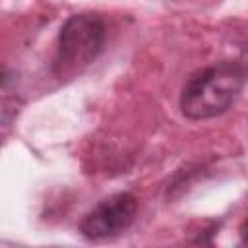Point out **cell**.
<instances>
[{
    "instance_id": "6da1fadb",
    "label": "cell",
    "mask_w": 248,
    "mask_h": 248,
    "mask_svg": "<svg viewBox=\"0 0 248 248\" xmlns=\"http://www.w3.org/2000/svg\"><path fill=\"white\" fill-rule=\"evenodd\" d=\"M244 66L236 60H223L207 66L184 83L180 110L190 120H207L227 112L244 87Z\"/></svg>"
},
{
    "instance_id": "7a4b0ae2",
    "label": "cell",
    "mask_w": 248,
    "mask_h": 248,
    "mask_svg": "<svg viewBox=\"0 0 248 248\" xmlns=\"http://www.w3.org/2000/svg\"><path fill=\"white\" fill-rule=\"evenodd\" d=\"M107 39V27L97 14L70 16L58 33L56 70L70 74L89 66L103 50Z\"/></svg>"
},
{
    "instance_id": "3957f363",
    "label": "cell",
    "mask_w": 248,
    "mask_h": 248,
    "mask_svg": "<svg viewBox=\"0 0 248 248\" xmlns=\"http://www.w3.org/2000/svg\"><path fill=\"white\" fill-rule=\"evenodd\" d=\"M138 200L130 192H118L101 200L93 209H89L81 223L79 232L87 240H107L122 234L136 219Z\"/></svg>"
},
{
    "instance_id": "277c9868",
    "label": "cell",
    "mask_w": 248,
    "mask_h": 248,
    "mask_svg": "<svg viewBox=\"0 0 248 248\" xmlns=\"http://www.w3.org/2000/svg\"><path fill=\"white\" fill-rule=\"evenodd\" d=\"M23 107L19 76L12 68H0V126H8L16 120Z\"/></svg>"
}]
</instances>
